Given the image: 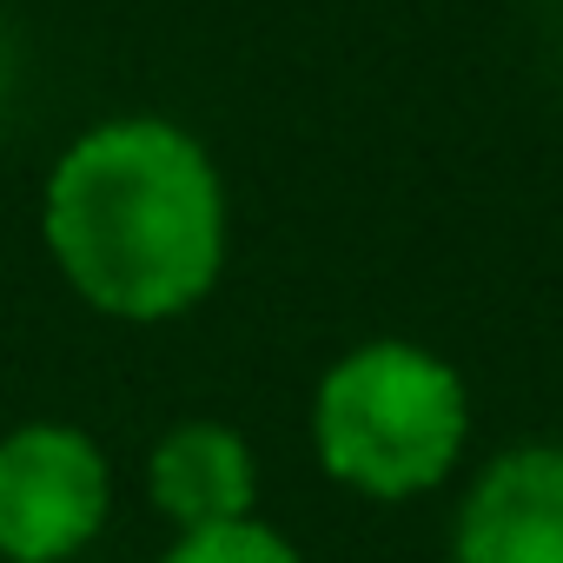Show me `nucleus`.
Listing matches in <instances>:
<instances>
[{"mask_svg": "<svg viewBox=\"0 0 563 563\" xmlns=\"http://www.w3.org/2000/svg\"><path fill=\"white\" fill-rule=\"evenodd\" d=\"M41 232L67 286L126 325L192 312L225 265V186L173 120H100L47 173Z\"/></svg>", "mask_w": 563, "mask_h": 563, "instance_id": "f257e3e1", "label": "nucleus"}, {"mask_svg": "<svg viewBox=\"0 0 563 563\" xmlns=\"http://www.w3.org/2000/svg\"><path fill=\"white\" fill-rule=\"evenodd\" d=\"M312 444L345 490L405 504L457 471L471 444V391L438 352L411 339H372L319 378Z\"/></svg>", "mask_w": 563, "mask_h": 563, "instance_id": "f03ea898", "label": "nucleus"}, {"mask_svg": "<svg viewBox=\"0 0 563 563\" xmlns=\"http://www.w3.org/2000/svg\"><path fill=\"white\" fill-rule=\"evenodd\" d=\"M113 517L107 451L74 424L0 438V563H67Z\"/></svg>", "mask_w": 563, "mask_h": 563, "instance_id": "7ed1b4c3", "label": "nucleus"}, {"mask_svg": "<svg viewBox=\"0 0 563 563\" xmlns=\"http://www.w3.org/2000/svg\"><path fill=\"white\" fill-rule=\"evenodd\" d=\"M451 563H563V444H517L477 471Z\"/></svg>", "mask_w": 563, "mask_h": 563, "instance_id": "20e7f679", "label": "nucleus"}, {"mask_svg": "<svg viewBox=\"0 0 563 563\" xmlns=\"http://www.w3.org/2000/svg\"><path fill=\"white\" fill-rule=\"evenodd\" d=\"M146 497L153 510L186 537V530H212V523H239L258 504V464L252 444L232 424L212 418H186L173 424L153 451H146Z\"/></svg>", "mask_w": 563, "mask_h": 563, "instance_id": "39448f33", "label": "nucleus"}, {"mask_svg": "<svg viewBox=\"0 0 563 563\" xmlns=\"http://www.w3.org/2000/svg\"><path fill=\"white\" fill-rule=\"evenodd\" d=\"M159 563H306L286 537L258 517H239V523H212V530H186Z\"/></svg>", "mask_w": 563, "mask_h": 563, "instance_id": "423d86ee", "label": "nucleus"}, {"mask_svg": "<svg viewBox=\"0 0 563 563\" xmlns=\"http://www.w3.org/2000/svg\"><path fill=\"white\" fill-rule=\"evenodd\" d=\"M0 93H8V54H0Z\"/></svg>", "mask_w": 563, "mask_h": 563, "instance_id": "0eeeda50", "label": "nucleus"}]
</instances>
